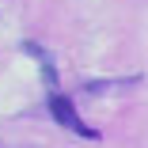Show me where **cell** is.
I'll list each match as a JSON object with an SVG mask.
<instances>
[{"mask_svg":"<svg viewBox=\"0 0 148 148\" xmlns=\"http://www.w3.org/2000/svg\"><path fill=\"white\" fill-rule=\"evenodd\" d=\"M49 114H53V122L61 125V129H69V133H76V137H84V140H99V129H95V125H87L84 118H80L76 103H72L69 95L49 91Z\"/></svg>","mask_w":148,"mask_h":148,"instance_id":"1","label":"cell"},{"mask_svg":"<svg viewBox=\"0 0 148 148\" xmlns=\"http://www.w3.org/2000/svg\"><path fill=\"white\" fill-rule=\"evenodd\" d=\"M23 49L31 53V57H38V65H42V76H46V84H57V72H53V61L46 57V49H42V46H34V42H27Z\"/></svg>","mask_w":148,"mask_h":148,"instance_id":"2","label":"cell"}]
</instances>
